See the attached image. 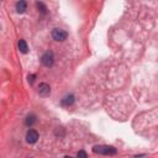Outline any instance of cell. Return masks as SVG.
Masks as SVG:
<instances>
[{"mask_svg":"<svg viewBox=\"0 0 158 158\" xmlns=\"http://www.w3.org/2000/svg\"><path fill=\"white\" fill-rule=\"evenodd\" d=\"M93 152L98 153V154H104V156H114V154L118 153L116 148H114V147H111V146H105V145L94 146Z\"/></svg>","mask_w":158,"mask_h":158,"instance_id":"1","label":"cell"},{"mask_svg":"<svg viewBox=\"0 0 158 158\" xmlns=\"http://www.w3.org/2000/svg\"><path fill=\"white\" fill-rule=\"evenodd\" d=\"M52 38H53L55 41H58V42H63V41H66L67 37H68V32L64 30H62V28H53L52 30Z\"/></svg>","mask_w":158,"mask_h":158,"instance_id":"2","label":"cell"},{"mask_svg":"<svg viewBox=\"0 0 158 158\" xmlns=\"http://www.w3.org/2000/svg\"><path fill=\"white\" fill-rule=\"evenodd\" d=\"M41 63L43 64L45 67H52L53 66V63H55V56H53V52L52 51H47L46 53L42 55L41 57Z\"/></svg>","mask_w":158,"mask_h":158,"instance_id":"3","label":"cell"},{"mask_svg":"<svg viewBox=\"0 0 158 158\" xmlns=\"http://www.w3.org/2000/svg\"><path fill=\"white\" fill-rule=\"evenodd\" d=\"M37 140H38V132L36 130H32V129L28 130L27 133H26V141H27V143L34 145V143L37 142Z\"/></svg>","mask_w":158,"mask_h":158,"instance_id":"4","label":"cell"},{"mask_svg":"<svg viewBox=\"0 0 158 158\" xmlns=\"http://www.w3.org/2000/svg\"><path fill=\"white\" fill-rule=\"evenodd\" d=\"M38 94L41 97H48L51 94V87L47 83H41L38 85Z\"/></svg>","mask_w":158,"mask_h":158,"instance_id":"5","label":"cell"},{"mask_svg":"<svg viewBox=\"0 0 158 158\" xmlns=\"http://www.w3.org/2000/svg\"><path fill=\"white\" fill-rule=\"evenodd\" d=\"M73 103H74V95L73 94H68L61 100L62 106H70V105H73Z\"/></svg>","mask_w":158,"mask_h":158,"instance_id":"6","label":"cell"},{"mask_svg":"<svg viewBox=\"0 0 158 158\" xmlns=\"http://www.w3.org/2000/svg\"><path fill=\"white\" fill-rule=\"evenodd\" d=\"M26 9H27V3L25 0H19L16 3V11L19 14H24L26 11Z\"/></svg>","mask_w":158,"mask_h":158,"instance_id":"7","label":"cell"},{"mask_svg":"<svg viewBox=\"0 0 158 158\" xmlns=\"http://www.w3.org/2000/svg\"><path fill=\"white\" fill-rule=\"evenodd\" d=\"M17 46H19V49H20L21 53H27L28 52V47H27V43H26L25 40H20Z\"/></svg>","mask_w":158,"mask_h":158,"instance_id":"8","label":"cell"},{"mask_svg":"<svg viewBox=\"0 0 158 158\" xmlns=\"http://www.w3.org/2000/svg\"><path fill=\"white\" fill-rule=\"evenodd\" d=\"M35 122H36V116H35V115H28V116L26 118V120H25V124L27 126H32Z\"/></svg>","mask_w":158,"mask_h":158,"instance_id":"9","label":"cell"},{"mask_svg":"<svg viewBox=\"0 0 158 158\" xmlns=\"http://www.w3.org/2000/svg\"><path fill=\"white\" fill-rule=\"evenodd\" d=\"M37 7L40 9V11H41L42 14H46V13H47V11H46V10H47L46 6H45L43 4H42V3H37Z\"/></svg>","mask_w":158,"mask_h":158,"instance_id":"10","label":"cell"},{"mask_svg":"<svg viewBox=\"0 0 158 158\" xmlns=\"http://www.w3.org/2000/svg\"><path fill=\"white\" fill-rule=\"evenodd\" d=\"M77 156H78V157H87V153L84 152V151H79V152L77 153Z\"/></svg>","mask_w":158,"mask_h":158,"instance_id":"11","label":"cell"},{"mask_svg":"<svg viewBox=\"0 0 158 158\" xmlns=\"http://www.w3.org/2000/svg\"><path fill=\"white\" fill-rule=\"evenodd\" d=\"M34 79H35V76H28V83L30 84L34 83Z\"/></svg>","mask_w":158,"mask_h":158,"instance_id":"12","label":"cell"}]
</instances>
